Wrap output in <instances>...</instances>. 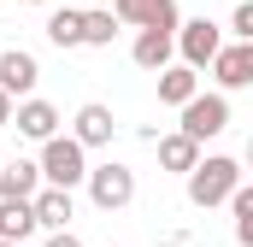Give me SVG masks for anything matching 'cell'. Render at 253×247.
<instances>
[{"mask_svg": "<svg viewBox=\"0 0 253 247\" xmlns=\"http://www.w3.org/2000/svg\"><path fill=\"white\" fill-rule=\"evenodd\" d=\"M183 183H189V200L206 212V206H224L230 200V188L242 183V165L230 153H206V159H194L189 171H183Z\"/></svg>", "mask_w": 253, "mask_h": 247, "instance_id": "cell-1", "label": "cell"}, {"mask_svg": "<svg viewBox=\"0 0 253 247\" xmlns=\"http://www.w3.org/2000/svg\"><path fill=\"white\" fill-rule=\"evenodd\" d=\"M42 183H53V188H83V177H88V147L77 141V135H47L42 141Z\"/></svg>", "mask_w": 253, "mask_h": 247, "instance_id": "cell-2", "label": "cell"}, {"mask_svg": "<svg viewBox=\"0 0 253 247\" xmlns=\"http://www.w3.org/2000/svg\"><path fill=\"white\" fill-rule=\"evenodd\" d=\"M83 188H88V200H94L100 212H124L129 200H135V171L118 165V159H106V165H88Z\"/></svg>", "mask_w": 253, "mask_h": 247, "instance_id": "cell-3", "label": "cell"}, {"mask_svg": "<svg viewBox=\"0 0 253 247\" xmlns=\"http://www.w3.org/2000/svg\"><path fill=\"white\" fill-rule=\"evenodd\" d=\"M177 112H183V135H194L200 147H206L212 135H224V129H230V100H224V94H200V88H194Z\"/></svg>", "mask_w": 253, "mask_h": 247, "instance_id": "cell-4", "label": "cell"}, {"mask_svg": "<svg viewBox=\"0 0 253 247\" xmlns=\"http://www.w3.org/2000/svg\"><path fill=\"white\" fill-rule=\"evenodd\" d=\"M171 47L183 53V65H194V71H206V65H212V53L224 47V30H218L212 18H189V24H177Z\"/></svg>", "mask_w": 253, "mask_h": 247, "instance_id": "cell-5", "label": "cell"}, {"mask_svg": "<svg viewBox=\"0 0 253 247\" xmlns=\"http://www.w3.org/2000/svg\"><path fill=\"white\" fill-rule=\"evenodd\" d=\"M112 18L129 30H165V36H177V24H183L177 0H112Z\"/></svg>", "mask_w": 253, "mask_h": 247, "instance_id": "cell-6", "label": "cell"}, {"mask_svg": "<svg viewBox=\"0 0 253 247\" xmlns=\"http://www.w3.org/2000/svg\"><path fill=\"white\" fill-rule=\"evenodd\" d=\"M59 106L53 100H42V94H24V100H12V129L24 135V141H47V135H59Z\"/></svg>", "mask_w": 253, "mask_h": 247, "instance_id": "cell-7", "label": "cell"}, {"mask_svg": "<svg viewBox=\"0 0 253 247\" xmlns=\"http://www.w3.org/2000/svg\"><path fill=\"white\" fill-rule=\"evenodd\" d=\"M36 82H42V65H36L30 47H6V53H0V88H6L12 100L36 94Z\"/></svg>", "mask_w": 253, "mask_h": 247, "instance_id": "cell-8", "label": "cell"}, {"mask_svg": "<svg viewBox=\"0 0 253 247\" xmlns=\"http://www.w3.org/2000/svg\"><path fill=\"white\" fill-rule=\"evenodd\" d=\"M30 212H36V230H71V218H77V200H71V188L42 183L36 194H30Z\"/></svg>", "mask_w": 253, "mask_h": 247, "instance_id": "cell-9", "label": "cell"}, {"mask_svg": "<svg viewBox=\"0 0 253 247\" xmlns=\"http://www.w3.org/2000/svg\"><path fill=\"white\" fill-rule=\"evenodd\" d=\"M212 77H218V88H248L253 82V41H224L212 53Z\"/></svg>", "mask_w": 253, "mask_h": 247, "instance_id": "cell-10", "label": "cell"}, {"mask_svg": "<svg viewBox=\"0 0 253 247\" xmlns=\"http://www.w3.org/2000/svg\"><path fill=\"white\" fill-rule=\"evenodd\" d=\"M71 135H77L83 147H112V135H118V118H112V106H100V100L77 106V118H71Z\"/></svg>", "mask_w": 253, "mask_h": 247, "instance_id": "cell-11", "label": "cell"}, {"mask_svg": "<svg viewBox=\"0 0 253 247\" xmlns=\"http://www.w3.org/2000/svg\"><path fill=\"white\" fill-rule=\"evenodd\" d=\"M153 77H159V100H165V106H183L194 88H200V71H194V65H159Z\"/></svg>", "mask_w": 253, "mask_h": 247, "instance_id": "cell-12", "label": "cell"}, {"mask_svg": "<svg viewBox=\"0 0 253 247\" xmlns=\"http://www.w3.org/2000/svg\"><path fill=\"white\" fill-rule=\"evenodd\" d=\"M42 188V165L36 159H12V165H0V194L6 200H30Z\"/></svg>", "mask_w": 253, "mask_h": 247, "instance_id": "cell-13", "label": "cell"}, {"mask_svg": "<svg viewBox=\"0 0 253 247\" xmlns=\"http://www.w3.org/2000/svg\"><path fill=\"white\" fill-rule=\"evenodd\" d=\"M153 147H159V165H165V171H177V177L200 159V141L183 135V129H177V135H153Z\"/></svg>", "mask_w": 253, "mask_h": 247, "instance_id": "cell-14", "label": "cell"}, {"mask_svg": "<svg viewBox=\"0 0 253 247\" xmlns=\"http://www.w3.org/2000/svg\"><path fill=\"white\" fill-rule=\"evenodd\" d=\"M30 236H36L30 200H6V194H0V242H30Z\"/></svg>", "mask_w": 253, "mask_h": 247, "instance_id": "cell-15", "label": "cell"}, {"mask_svg": "<svg viewBox=\"0 0 253 247\" xmlns=\"http://www.w3.org/2000/svg\"><path fill=\"white\" fill-rule=\"evenodd\" d=\"M171 53H177V47H171V36H165V30H141V36H135V47H129V59L141 65V71L171 65Z\"/></svg>", "mask_w": 253, "mask_h": 247, "instance_id": "cell-16", "label": "cell"}, {"mask_svg": "<svg viewBox=\"0 0 253 247\" xmlns=\"http://www.w3.org/2000/svg\"><path fill=\"white\" fill-rule=\"evenodd\" d=\"M47 41L53 47H83V6H59L47 18Z\"/></svg>", "mask_w": 253, "mask_h": 247, "instance_id": "cell-17", "label": "cell"}, {"mask_svg": "<svg viewBox=\"0 0 253 247\" xmlns=\"http://www.w3.org/2000/svg\"><path fill=\"white\" fill-rule=\"evenodd\" d=\"M118 30H124V24H118L112 12H83V47H112Z\"/></svg>", "mask_w": 253, "mask_h": 247, "instance_id": "cell-18", "label": "cell"}, {"mask_svg": "<svg viewBox=\"0 0 253 247\" xmlns=\"http://www.w3.org/2000/svg\"><path fill=\"white\" fill-rule=\"evenodd\" d=\"M230 212H236V242L253 247V188H248V183L230 188Z\"/></svg>", "mask_w": 253, "mask_h": 247, "instance_id": "cell-19", "label": "cell"}, {"mask_svg": "<svg viewBox=\"0 0 253 247\" xmlns=\"http://www.w3.org/2000/svg\"><path fill=\"white\" fill-rule=\"evenodd\" d=\"M230 36H236V41H253V0H242V6L230 12Z\"/></svg>", "mask_w": 253, "mask_h": 247, "instance_id": "cell-20", "label": "cell"}, {"mask_svg": "<svg viewBox=\"0 0 253 247\" xmlns=\"http://www.w3.org/2000/svg\"><path fill=\"white\" fill-rule=\"evenodd\" d=\"M42 247H83V236H71V230H47V242Z\"/></svg>", "mask_w": 253, "mask_h": 247, "instance_id": "cell-21", "label": "cell"}, {"mask_svg": "<svg viewBox=\"0 0 253 247\" xmlns=\"http://www.w3.org/2000/svg\"><path fill=\"white\" fill-rule=\"evenodd\" d=\"M0 124H12V94L0 88Z\"/></svg>", "mask_w": 253, "mask_h": 247, "instance_id": "cell-22", "label": "cell"}, {"mask_svg": "<svg viewBox=\"0 0 253 247\" xmlns=\"http://www.w3.org/2000/svg\"><path fill=\"white\" fill-rule=\"evenodd\" d=\"M153 247H189V242H153Z\"/></svg>", "mask_w": 253, "mask_h": 247, "instance_id": "cell-23", "label": "cell"}, {"mask_svg": "<svg viewBox=\"0 0 253 247\" xmlns=\"http://www.w3.org/2000/svg\"><path fill=\"white\" fill-rule=\"evenodd\" d=\"M0 247H30V242H0Z\"/></svg>", "mask_w": 253, "mask_h": 247, "instance_id": "cell-24", "label": "cell"}, {"mask_svg": "<svg viewBox=\"0 0 253 247\" xmlns=\"http://www.w3.org/2000/svg\"><path fill=\"white\" fill-rule=\"evenodd\" d=\"M24 6H42V0H24Z\"/></svg>", "mask_w": 253, "mask_h": 247, "instance_id": "cell-25", "label": "cell"}]
</instances>
